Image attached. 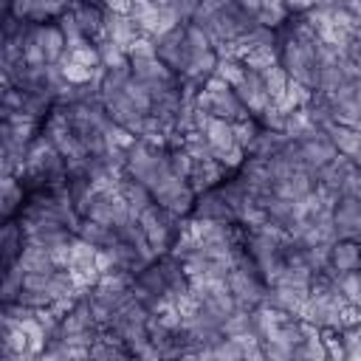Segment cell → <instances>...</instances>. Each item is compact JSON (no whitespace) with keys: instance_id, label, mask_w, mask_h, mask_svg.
<instances>
[{"instance_id":"1","label":"cell","mask_w":361,"mask_h":361,"mask_svg":"<svg viewBox=\"0 0 361 361\" xmlns=\"http://www.w3.org/2000/svg\"><path fill=\"white\" fill-rule=\"evenodd\" d=\"M152 254H164V251H172V245L178 243V237L183 234V228L189 226V217H180L158 203H149L147 209H141L135 214Z\"/></svg>"},{"instance_id":"2","label":"cell","mask_w":361,"mask_h":361,"mask_svg":"<svg viewBox=\"0 0 361 361\" xmlns=\"http://www.w3.org/2000/svg\"><path fill=\"white\" fill-rule=\"evenodd\" d=\"M195 102L206 113V118H223V121H231L234 124V121H240V118L248 116L245 107L240 104L234 87L226 79H220V76L206 79V85L195 93Z\"/></svg>"},{"instance_id":"3","label":"cell","mask_w":361,"mask_h":361,"mask_svg":"<svg viewBox=\"0 0 361 361\" xmlns=\"http://www.w3.org/2000/svg\"><path fill=\"white\" fill-rule=\"evenodd\" d=\"M149 48H152V54H155L175 76H180V79L186 76L195 51H192L189 39H186L183 23H172V25H166L164 31H158L155 37H149Z\"/></svg>"},{"instance_id":"4","label":"cell","mask_w":361,"mask_h":361,"mask_svg":"<svg viewBox=\"0 0 361 361\" xmlns=\"http://www.w3.org/2000/svg\"><path fill=\"white\" fill-rule=\"evenodd\" d=\"M130 288H133V299L141 302L149 313L172 310V299H169V290H166V282H164V274L155 257L130 276Z\"/></svg>"},{"instance_id":"5","label":"cell","mask_w":361,"mask_h":361,"mask_svg":"<svg viewBox=\"0 0 361 361\" xmlns=\"http://www.w3.org/2000/svg\"><path fill=\"white\" fill-rule=\"evenodd\" d=\"M76 212H79V217H90V220L104 223V226H110V228H118L121 223H127V220L133 217V212L127 209V203L118 197V192H116L110 183L96 186V189L82 200V206H79Z\"/></svg>"},{"instance_id":"6","label":"cell","mask_w":361,"mask_h":361,"mask_svg":"<svg viewBox=\"0 0 361 361\" xmlns=\"http://www.w3.org/2000/svg\"><path fill=\"white\" fill-rule=\"evenodd\" d=\"M127 65H130V73H133L141 85L149 87V93L158 90V87H164V85H172L175 79H180V76H175V73L152 54L147 37H141V39L127 51Z\"/></svg>"},{"instance_id":"7","label":"cell","mask_w":361,"mask_h":361,"mask_svg":"<svg viewBox=\"0 0 361 361\" xmlns=\"http://www.w3.org/2000/svg\"><path fill=\"white\" fill-rule=\"evenodd\" d=\"M189 223H237V214L223 200L220 189L212 183V186L195 192V203L189 209Z\"/></svg>"},{"instance_id":"8","label":"cell","mask_w":361,"mask_h":361,"mask_svg":"<svg viewBox=\"0 0 361 361\" xmlns=\"http://www.w3.org/2000/svg\"><path fill=\"white\" fill-rule=\"evenodd\" d=\"M23 228H25V240L28 243L48 248L56 257H62L68 251V245L76 240L73 226L65 223V220H39V223H31V226H23Z\"/></svg>"},{"instance_id":"9","label":"cell","mask_w":361,"mask_h":361,"mask_svg":"<svg viewBox=\"0 0 361 361\" xmlns=\"http://www.w3.org/2000/svg\"><path fill=\"white\" fill-rule=\"evenodd\" d=\"M28 37H31V42L39 48L45 65H65V62H68L71 48H68V39H65V34H62V28H59L56 20L31 25Z\"/></svg>"},{"instance_id":"10","label":"cell","mask_w":361,"mask_h":361,"mask_svg":"<svg viewBox=\"0 0 361 361\" xmlns=\"http://www.w3.org/2000/svg\"><path fill=\"white\" fill-rule=\"evenodd\" d=\"M330 212V226L336 237H353L358 240L361 234V197L358 195H338L327 203Z\"/></svg>"},{"instance_id":"11","label":"cell","mask_w":361,"mask_h":361,"mask_svg":"<svg viewBox=\"0 0 361 361\" xmlns=\"http://www.w3.org/2000/svg\"><path fill=\"white\" fill-rule=\"evenodd\" d=\"M68 17L73 20V25H76V31H79V37L85 42L93 45V42L102 39V31H104V8H102V3H96V0H73L68 6Z\"/></svg>"},{"instance_id":"12","label":"cell","mask_w":361,"mask_h":361,"mask_svg":"<svg viewBox=\"0 0 361 361\" xmlns=\"http://www.w3.org/2000/svg\"><path fill=\"white\" fill-rule=\"evenodd\" d=\"M262 223L279 228V231H296V226L302 223V214H305V203H296V200H288V197H279V195H271L262 209Z\"/></svg>"},{"instance_id":"13","label":"cell","mask_w":361,"mask_h":361,"mask_svg":"<svg viewBox=\"0 0 361 361\" xmlns=\"http://www.w3.org/2000/svg\"><path fill=\"white\" fill-rule=\"evenodd\" d=\"M133 23H135V28H138V34L141 37H155L158 31H164L166 25H172V20H169V14L161 8V6H155L152 0H130V6H127V11H124Z\"/></svg>"},{"instance_id":"14","label":"cell","mask_w":361,"mask_h":361,"mask_svg":"<svg viewBox=\"0 0 361 361\" xmlns=\"http://www.w3.org/2000/svg\"><path fill=\"white\" fill-rule=\"evenodd\" d=\"M62 262L73 271V276L79 279V288L87 285V282H93V279L99 276V251L90 248V245L82 243V240H73V243L68 245V251L62 254Z\"/></svg>"},{"instance_id":"15","label":"cell","mask_w":361,"mask_h":361,"mask_svg":"<svg viewBox=\"0 0 361 361\" xmlns=\"http://www.w3.org/2000/svg\"><path fill=\"white\" fill-rule=\"evenodd\" d=\"M102 39L127 54V51L141 39V34H138L135 23H133L124 11H104V31H102Z\"/></svg>"},{"instance_id":"16","label":"cell","mask_w":361,"mask_h":361,"mask_svg":"<svg viewBox=\"0 0 361 361\" xmlns=\"http://www.w3.org/2000/svg\"><path fill=\"white\" fill-rule=\"evenodd\" d=\"M324 265L333 274L358 271L361 268V245H358V240H353V237H336L324 248Z\"/></svg>"},{"instance_id":"17","label":"cell","mask_w":361,"mask_h":361,"mask_svg":"<svg viewBox=\"0 0 361 361\" xmlns=\"http://www.w3.org/2000/svg\"><path fill=\"white\" fill-rule=\"evenodd\" d=\"M65 8H68L65 0H11V14L31 25L59 20Z\"/></svg>"},{"instance_id":"18","label":"cell","mask_w":361,"mask_h":361,"mask_svg":"<svg viewBox=\"0 0 361 361\" xmlns=\"http://www.w3.org/2000/svg\"><path fill=\"white\" fill-rule=\"evenodd\" d=\"M110 186L118 192V197L127 203V209H130L133 214H138L141 209H147L149 203H155L152 195H149V189H147L141 180H135V178H130V175H124V172H118V175L110 180Z\"/></svg>"},{"instance_id":"19","label":"cell","mask_w":361,"mask_h":361,"mask_svg":"<svg viewBox=\"0 0 361 361\" xmlns=\"http://www.w3.org/2000/svg\"><path fill=\"white\" fill-rule=\"evenodd\" d=\"M73 234H76V240L87 243V245L96 248V251H104L107 245L116 243V228H110V226H104V223H96V220H90V217H79L76 226H73Z\"/></svg>"},{"instance_id":"20","label":"cell","mask_w":361,"mask_h":361,"mask_svg":"<svg viewBox=\"0 0 361 361\" xmlns=\"http://www.w3.org/2000/svg\"><path fill=\"white\" fill-rule=\"evenodd\" d=\"M338 155L350 158V161H361V130L358 127H344V124H333L327 127Z\"/></svg>"},{"instance_id":"21","label":"cell","mask_w":361,"mask_h":361,"mask_svg":"<svg viewBox=\"0 0 361 361\" xmlns=\"http://www.w3.org/2000/svg\"><path fill=\"white\" fill-rule=\"evenodd\" d=\"M257 71H259V76H262V85H265V90H268V96H271V104L274 102H279L282 99V93L288 90V85H290V79H288V73L279 68V62L274 59V62H265V65H254Z\"/></svg>"},{"instance_id":"22","label":"cell","mask_w":361,"mask_h":361,"mask_svg":"<svg viewBox=\"0 0 361 361\" xmlns=\"http://www.w3.org/2000/svg\"><path fill=\"white\" fill-rule=\"evenodd\" d=\"M336 290H338L341 302H347V305H361V276H358V271L336 274Z\"/></svg>"},{"instance_id":"23","label":"cell","mask_w":361,"mask_h":361,"mask_svg":"<svg viewBox=\"0 0 361 361\" xmlns=\"http://www.w3.org/2000/svg\"><path fill=\"white\" fill-rule=\"evenodd\" d=\"M155 6H161L172 23H186L192 17V8H195V0H152Z\"/></svg>"},{"instance_id":"24","label":"cell","mask_w":361,"mask_h":361,"mask_svg":"<svg viewBox=\"0 0 361 361\" xmlns=\"http://www.w3.org/2000/svg\"><path fill=\"white\" fill-rule=\"evenodd\" d=\"M0 358H17L14 347V322L0 313Z\"/></svg>"},{"instance_id":"25","label":"cell","mask_w":361,"mask_h":361,"mask_svg":"<svg viewBox=\"0 0 361 361\" xmlns=\"http://www.w3.org/2000/svg\"><path fill=\"white\" fill-rule=\"evenodd\" d=\"M99 3L104 11H127V6H130V0H99Z\"/></svg>"},{"instance_id":"26","label":"cell","mask_w":361,"mask_h":361,"mask_svg":"<svg viewBox=\"0 0 361 361\" xmlns=\"http://www.w3.org/2000/svg\"><path fill=\"white\" fill-rule=\"evenodd\" d=\"M11 14V0H0V20Z\"/></svg>"},{"instance_id":"27","label":"cell","mask_w":361,"mask_h":361,"mask_svg":"<svg viewBox=\"0 0 361 361\" xmlns=\"http://www.w3.org/2000/svg\"><path fill=\"white\" fill-rule=\"evenodd\" d=\"M6 90H8V82H6V79H0V104H3V96H6Z\"/></svg>"}]
</instances>
